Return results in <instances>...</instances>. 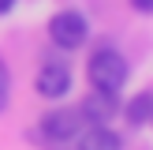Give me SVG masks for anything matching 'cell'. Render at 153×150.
Here are the masks:
<instances>
[{
    "mask_svg": "<svg viewBox=\"0 0 153 150\" xmlns=\"http://www.w3.org/2000/svg\"><path fill=\"white\" fill-rule=\"evenodd\" d=\"M86 71H90L94 90H120L127 82V60L120 56L116 49H97L94 56H90Z\"/></svg>",
    "mask_w": 153,
    "mask_h": 150,
    "instance_id": "cell-1",
    "label": "cell"
},
{
    "mask_svg": "<svg viewBox=\"0 0 153 150\" xmlns=\"http://www.w3.org/2000/svg\"><path fill=\"white\" fill-rule=\"evenodd\" d=\"M49 34H52V41H56L60 49H79V45H86L90 26H86V19H82L79 11H60V15H52Z\"/></svg>",
    "mask_w": 153,
    "mask_h": 150,
    "instance_id": "cell-2",
    "label": "cell"
},
{
    "mask_svg": "<svg viewBox=\"0 0 153 150\" xmlns=\"http://www.w3.org/2000/svg\"><path fill=\"white\" fill-rule=\"evenodd\" d=\"M82 124L86 120L79 116V109H52V112H45L41 131H45L49 142H67V139H75L82 131Z\"/></svg>",
    "mask_w": 153,
    "mask_h": 150,
    "instance_id": "cell-3",
    "label": "cell"
},
{
    "mask_svg": "<svg viewBox=\"0 0 153 150\" xmlns=\"http://www.w3.org/2000/svg\"><path fill=\"white\" fill-rule=\"evenodd\" d=\"M120 112V101H116V90H94V94L82 98L79 105V116L86 124H112Z\"/></svg>",
    "mask_w": 153,
    "mask_h": 150,
    "instance_id": "cell-4",
    "label": "cell"
},
{
    "mask_svg": "<svg viewBox=\"0 0 153 150\" xmlns=\"http://www.w3.org/2000/svg\"><path fill=\"white\" fill-rule=\"evenodd\" d=\"M37 94L41 98H64L67 90H71V71H67L64 64H45L41 71H37Z\"/></svg>",
    "mask_w": 153,
    "mask_h": 150,
    "instance_id": "cell-5",
    "label": "cell"
},
{
    "mask_svg": "<svg viewBox=\"0 0 153 150\" xmlns=\"http://www.w3.org/2000/svg\"><path fill=\"white\" fill-rule=\"evenodd\" d=\"M75 150H120V135L108 124H86L75 135Z\"/></svg>",
    "mask_w": 153,
    "mask_h": 150,
    "instance_id": "cell-6",
    "label": "cell"
},
{
    "mask_svg": "<svg viewBox=\"0 0 153 150\" xmlns=\"http://www.w3.org/2000/svg\"><path fill=\"white\" fill-rule=\"evenodd\" d=\"M123 116H127V124H146V120H153V94H138V98H131L127 101V109H123Z\"/></svg>",
    "mask_w": 153,
    "mask_h": 150,
    "instance_id": "cell-7",
    "label": "cell"
},
{
    "mask_svg": "<svg viewBox=\"0 0 153 150\" xmlns=\"http://www.w3.org/2000/svg\"><path fill=\"white\" fill-rule=\"evenodd\" d=\"M134 4V11H142V15H153V0H131Z\"/></svg>",
    "mask_w": 153,
    "mask_h": 150,
    "instance_id": "cell-8",
    "label": "cell"
},
{
    "mask_svg": "<svg viewBox=\"0 0 153 150\" xmlns=\"http://www.w3.org/2000/svg\"><path fill=\"white\" fill-rule=\"evenodd\" d=\"M0 90H7V64L0 60Z\"/></svg>",
    "mask_w": 153,
    "mask_h": 150,
    "instance_id": "cell-9",
    "label": "cell"
},
{
    "mask_svg": "<svg viewBox=\"0 0 153 150\" xmlns=\"http://www.w3.org/2000/svg\"><path fill=\"white\" fill-rule=\"evenodd\" d=\"M11 4H15V0H0V15H4V11H11Z\"/></svg>",
    "mask_w": 153,
    "mask_h": 150,
    "instance_id": "cell-10",
    "label": "cell"
},
{
    "mask_svg": "<svg viewBox=\"0 0 153 150\" xmlns=\"http://www.w3.org/2000/svg\"><path fill=\"white\" fill-rule=\"evenodd\" d=\"M7 109V90H0V112Z\"/></svg>",
    "mask_w": 153,
    "mask_h": 150,
    "instance_id": "cell-11",
    "label": "cell"
}]
</instances>
